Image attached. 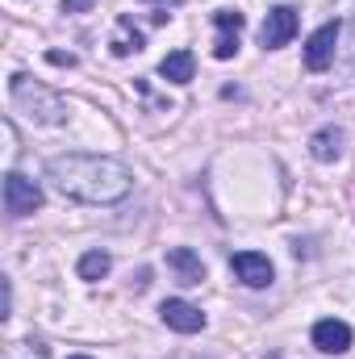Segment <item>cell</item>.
Returning <instances> with one entry per match:
<instances>
[{"label":"cell","instance_id":"6da1fadb","mask_svg":"<svg viewBox=\"0 0 355 359\" xmlns=\"http://www.w3.org/2000/svg\"><path fill=\"white\" fill-rule=\"evenodd\" d=\"M46 180L80 205H117L134 188V176L126 163H117L109 155H84V151L55 155L46 163Z\"/></svg>","mask_w":355,"mask_h":359},{"label":"cell","instance_id":"7a4b0ae2","mask_svg":"<svg viewBox=\"0 0 355 359\" xmlns=\"http://www.w3.org/2000/svg\"><path fill=\"white\" fill-rule=\"evenodd\" d=\"M8 96H13L17 113H25V117L38 121V126H59V121H67L63 96L55 88H46V84H38V80H29V76H21V72L8 80Z\"/></svg>","mask_w":355,"mask_h":359},{"label":"cell","instance_id":"3957f363","mask_svg":"<svg viewBox=\"0 0 355 359\" xmlns=\"http://www.w3.org/2000/svg\"><path fill=\"white\" fill-rule=\"evenodd\" d=\"M34 209H42V188L34 180H25L21 172L4 176V213L8 217H29Z\"/></svg>","mask_w":355,"mask_h":359},{"label":"cell","instance_id":"277c9868","mask_svg":"<svg viewBox=\"0 0 355 359\" xmlns=\"http://www.w3.org/2000/svg\"><path fill=\"white\" fill-rule=\"evenodd\" d=\"M297 25H301L297 8H288V4L267 8L264 25H260V46H264V50H280V46H288L293 34H297Z\"/></svg>","mask_w":355,"mask_h":359},{"label":"cell","instance_id":"5b68a950","mask_svg":"<svg viewBox=\"0 0 355 359\" xmlns=\"http://www.w3.org/2000/svg\"><path fill=\"white\" fill-rule=\"evenodd\" d=\"M213 25H217L213 55H217V59H234V55H239V38H243L247 17H243L239 8H217V13H213Z\"/></svg>","mask_w":355,"mask_h":359},{"label":"cell","instance_id":"8992f818","mask_svg":"<svg viewBox=\"0 0 355 359\" xmlns=\"http://www.w3.org/2000/svg\"><path fill=\"white\" fill-rule=\"evenodd\" d=\"M335 46H339V21H326L322 29L309 34L305 42V67L309 72H326L335 63Z\"/></svg>","mask_w":355,"mask_h":359},{"label":"cell","instance_id":"52a82bcc","mask_svg":"<svg viewBox=\"0 0 355 359\" xmlns=\"http://www.w3.org/2000/svg\"><path fill=\"white\" fill-rule=\"evenodd\" d=\"M230 268H234V276L247 284V288H267L272 284V259L267 255H260V251H234L230 255Z\"/></svg>","mask_w":355,"mask_h":359},{"label":"cell","instance_id":"ba28073f","mask_svg":"<svg viewBox=\"0 0 355 359\" xmlns=\"http://www.w3.org/2000/svg\"><path fill=\"white\" fill-rule=\"evenodd\" d=\"M309 339H314V347H318L322 355H343V351H351V326L339 322V318H322Z\"/></svg>","mask_w":355,"mask_h":359},{"label":"cell","instance_id":"9c48e42d","mask_svg":"<svg viewBox=\"0 0 355 359\" xmlns=\"http://www.w3.org/2000/svg\"><path fill=\"white\" fill-rule=\"evenodd\" d=\"M159 318H163V326H172V330H180V334L205 330V313H201L192 301H180V297H172V301L159 305Z\"/></svg>","mask_w":355,"mask_h":359},{"label":"cell","instance_id":"30bf717a","mask_svg":"<svg viewBox=\"0 0 355 359\" xmlns=\"http://www.w3.org/2000/svg\"><path fill=\"white\" fill-rule=\"evenodd\" d=\"M168 268L176 271V280L188 284V288L205 280V264H201V255H196L192 247H172V251H168Z\"/></svg>","mask_w":355,"mask_h":359},{"label":"cell","instance_id":"8fae6325","mask_svg":"<svg viewBox=\"0 0 355 359\" xmlns=\"http://www.w3.org/2000/svg\"><path fill=\"white\" fill-rule=\"evenodd\" d=\"M309 155H314L318 163H335V159L343 155V130H339V126L318 130V134L309 138Z\"/></svg>","mask_w":355,"mask_h":359},{"label":"cell","instance_id":"7c38bea8","mask_svg":"<svg viewBox=\"0 0 355 359\" xmlns=\"http://www.w3.org/2000/svg\"><path fill=\"white\" fill-rule=\"evenodd\" d=\"M159 76H163L168 84H188V80L196 76V59H192V50H172V55H163Z\"/></svg>","mask_w":355,"mask_h":359},{"label":"cell","instance_id":"4fadbf2b","mask_svg":"<svg viewBox=\"0 0 355 359\" xmlns=\"http://www.w3.org/2000/svg\"><path fill=\"white\" fill-rule=\"evenodd\" d=\"M130 50H142V34L134 29V21H130V17H121V21H117V38H113V55H117V59H126Z\"/></svg>","mask_w":355,"mask_h":359},{"label":"cell","instance_id":"5bb4252c","mask_svg":"<svg viewBox=\"0 0 355 359\" xmlns=\"http://www.w3.org/2000/svg\"><path fill=\"white\" fill-rule=\"evenodd\" d=\"M109 268H113V259L105 255V251H88L84 259H80V280H105L109 276Z\"/></svg>","mask_w":355,"mask_h":359},{"label":"cell","instance_id":"9a60e30c","mask_svg":"<svg viewBox=\"0 0 355 359\" xmlns=\"http://www.w3.org/2000/svg\"><path fill=\"white\" fill-rule=\"evenodd\" d=\"M46 59H51L55 67H72V63H76V55H67V50H51Z\"/></svg>","mask_w":355,"mask_h":359},{"label":"cell","instance_id":"2e32d148","mask_svg":"<svg viewBox=\"0 0 355 359\" xmlns=\"http://www.w3.org/2000/svg\"><path fill=\"white\" fill-rule=\"evenodd\" d=\"M96 0H63V13H88Z\"/></svg>","mask_w":355,"mask_h":359},{"label":"cell","instance_id":"e0dca14e","mask_svg":"<svg viewBox=\"0 0 355 359\" xmlns=\"http://www.w3.org/2000/svg\"><path fill=\"white\" fill-rule=\"evenodd\" d=\"M67 359H92V355H67Z\"/></svg>","mask_w":355,"mask_h":359}]
</instances>
